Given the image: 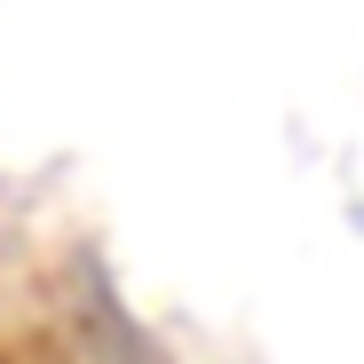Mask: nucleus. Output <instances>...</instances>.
Returning a JSON list of instances; mask_svg holds the SVG:
<instances>
[]
</instances>
